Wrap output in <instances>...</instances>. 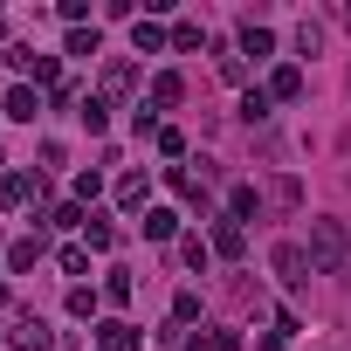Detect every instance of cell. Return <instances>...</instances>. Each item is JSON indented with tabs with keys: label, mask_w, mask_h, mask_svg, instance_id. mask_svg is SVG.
<instances>
[{
	"label": "cell",
	"mask_w": 351,
	"mask_h": 351,
	"mask_svg": "<svg viewBox=\"0 0 351 351\" xmlns=\"http://www.w3.org/2000/svg\"><path fill=\"white\" fill-rule=\"evenodd\" d=\"M351 262V234H344V221H310V269L317 276H337Z\"/></svg>",
	"instance_id": "obj_1"
},
{
	"label": "cell",
	"mask_w": 351,
	"mask_h": 351,
	"mask_svg": "<svg viewBox=\"0 0 351 351\" xmlns=\"http://www.w3.org/2000/svg\"><path fill=\"white\" fill-rule=\"evenodd\" d=\"M269 269H276V276H282L289 289L317 276V269H310V248H296V241H276V248H269Z\"/></svg>",
	"instance_id": "obj_2"
},
{
	"label": "cell",
	"mask_w": 351,
	"mask_h": 351,
	"mask_svg": "<svg viewBox=\"0 0 351 351\" xmlns=\"http://www.w3.org/2000/svg\"><path fill=\"white\" fill-rule=\"evenodd\" d=\"M8 69H21V76H35V83H62V62L56 56H35V49H8Z\"/></svg>",
	"instance_id": "obj_3"
},
{
	"label": "cell",
	"mask_w": 351,
	"mask_h": 351,
	"mask_svg": "<svg viewBox=\"0 0 351 351\" xmlns=\"http://www.w3.org/2000/svg\"><path fill=\"white\" fill-rule=\"evenodd\" d=\"M42 200V172H0V207H21Z\"/></svg>",
	"instance_id": "obj_4"
},
{
	"label": "cell",
	"mask_w": 351,
	"mask_h": 351,
	"mask_svg": "<svg viewBox=\"0 0 351 351\" xmlns=\"http://www.w3.org/2000/svg\"><path fill=\"white\" fill-rule=\"evenodd\" d=\"M97 351H138V324L104 317V324H97Z\"/></svg>",
	"instance_id": "obj_5"
},
{
	"label": "cell",
	"mask_w": 351,
	"mask_h": 351,
	"mask_svg": "<svg viewBox=\"0 0 351 351\" xmlns=\"http://www.w3.org/2000/svg\"><path fill=\"white\" fill-rule=\"evenodd\" d=\"M0 117H21V124H35V117H42V97H35L28 83H14L8 97H0Z\"/></svg>",
	"instance_id": "obj_6"
},
{
	"label": "cell",
	"mask_w": 351,
	"mask_h": 351,
	"mask_svg": "<svg viewBox=\"0 0 351 351\" xmlns=\"http://www.w3.org/2000/svg\"><path fill=\"white\" fill-rule=\"evenodd\" d=\"M207 248H214V255H241V248H248V228H241L234 214H221V221H214V241H207Z\"/></svg>",
	"instance_id": "obj_7"
},
{
	"label": "cell",
	"mask_w": 351,
	"mask_h": 351,
	"mask_svg": "<svg viewBox=\"0 0 351 351\" xmlns=\"http://www.w3.org/2000/svg\"><path fill=\"white\" fill-rule=\"evenodd\" d=\"M14 344H21V351H49V344H56V330H49L42 317H14Z\"/></svg>",
	"instance_id": "obj_8"
},
{
	"label": "cell",
	"mask_w": 351,
	"mask_h": 351,
	"mask_svg": "<svg viewBox=\"0 0 351 351\" xmlns=\"http://www.w3.org/2000/svg\"><path fill=\"white\" fill-rule=\"evenodd\" d=\"M269 97H276V104H289V97H303V69H296V62H282V69L269 76Z\"/></svg>",
	"instance_id": "obj_9"
},
{
	"label": "cell",
	"mask_w": 351,
	"mask_h": 351,
	"mask_svg": "<svg viewBox=\"0 0 351 351\" xmlns=\"http://www.w3.org/2000/svg\"><path fill=\"white\" fill-rule=\"evenodd\" d=\"M172 234H180V214H172V207H152V214H145V241H172Z\"/></svg>",
	"instance_id": "obj_10"
},
{
	"label": "cell",
	"mask_w": 351,
	"mask_h": 351,
	"mask_svg": "<svg viewBox=\"0 0 351 351\" xmlns=\"http://www.w3.org/2000/svg\"><path fill=\"white\" fill-rule=\"evenodd\" d=\"M131 83H138V69H131L124 56H117V62H104V97H124Z\"/></svg>",
	"instance_id": "obj_11"
},
{
	"label": "cell",
	"mask_w": 351,
	"mask_h": 351,
	"mask_svg": "<svg viewBox=\"0 0 351 351\" xmlns=\"http://www.w3.org/2000/svg\"><path fill=\"white\" fill-rule=\"evenodd\" d=\"M76 117H83V131H90V138H104V131H110V110H104V97H83V104H76Z\"/></svg>",
	"instance_id": "obj_12"
},
{
	"label": "cell",
	"mask_w": 351,
	"mask_h": 351,
	"mask_svg": "<svg viewBox=\"0 0 351 351\" xmlns=\"http://www.w3.org/2000/svg\"><path fill=\"white\" fill-rule=\"evenodd\" d=\"M83 241H90L97 255H110V248H117V228H110L104 214H90V221H83Z\"/></svg>",
	"instance_id": "obj_13"
},
{
	"label": "cell",
	"mask_w": 351,
	"mask_h": 351,
	"mask_svg": "<svg viewBox=\"0 0 351 351\" xmlns=\"http://www.w3.org/2000/svg\"><path fill=\"white\" fill-rule=\"evenodd\" d=\"M35 262H42V234H28V241H14V248H8V269H14V276H28Z\"/></svg>",
	"instance_id": "obj_14"
},
{
	"label": "cell",
	"mask_w": 351,
	"mask_h": 351,
	"mask_svg": "<svg viewBox=\"0 0 351 351\" xmlns=\"http://www.w3.org/2000/svg\"><path fill=\"white\" fill-rule=\"evenodd\" d=\"M180 97H186V83L172 76V69H165V76H152V104H158V110H172Z\"/></svg>",
	"instance_id": "obj_15"
},
{
	"label": "cell",
	"mask_w": 351,
	"mask_h": 351,
	"mask_svg": "<svg viewBox=\"0 0 351 351\" xmlns=\"http://www.w3.org/2000/svg\"><path fill=\"white\" fill-rule=\"evenodd\" d=\"M131 49H138V56H158V49H165V28H158V21H138V28H131Z\"/></svg>",
	"instance_id": "obj_16"
},
{
	"label": "cell",
	"mask_w": 351,
	"mask_h": 351,
	"mask_svg": "<svg viewBox=\"0 0 351 351\" xmlns=\"http://www.w3.org/2000/svg\"><path fill=\"white\" fill-rule=\"evenodd\" d=\"M241 56H255V62H262V56H276V35L248 21V28H241Z\"/></svg>",
	"instance_id": "obj_17"
},
{
	"label": "cell",
	"mask_w": 351,
	"mask_h": 351,
	"mask_svg": "<svg viewBox=\"0 0 351 351\" xmlns=\"http://www.w3.org/2000/svg\"><path fill=\"white\" fill-rule=\"evenodd\" d=\"M228 214H234V221H255V214H262V193H255V186H234V193H228Z\"/></svg>",
	"instance_id": "obj_18"
},
{
	"label": "cell",
	"mask_w": 351,
	"mask_h": 351,
	"mask_svg": "<svg viewBox=\"0 0 351 351\" xmlns=\"http://www.w3.org/2000/svg\"><path fill=\"white\" fill-rule=\"evenodd\" d=\"M42 221H49V228H83V221H90V207H76V200H62V207H49Z\"/></svg>",
	"instance_id": "obj_19"
},
{
	"label": "cell",
	"mask_w": 351,
	"mask_h": 351,
	"mask_svg": "<svg viewBox=\"0 0 351 351\" xmlns=\"http://www.w3.org/2000/svg\"><path fill=\"white\" fill-rule=\"evenodd\" d=\"M180 262H186V269H200V276H207V262H214V248H207V241H200V234H186V241H180Z\"/></svg>",
	"instance_id": "obj_20"
},
{
	"label": "cell",
	"mask_w": 351,
	"mask_h": 351,
	"mask_svg": "<svg viewBox=\"0 0 351 351\" xmlns=\"http://www.w3.org/2000/svg\"><path fill=\"white\" fill-rule=\"evenodd\" d=\"M117 207H145V172H124L117 180Z\"/></svg>",
	"instance_id": "obj_21"
},
{
	"label": "cell",
	"mask_w": 351,
	"mask_h": 351,
	"mask_svg": "<svg viewBox=\"0 0 351 351\" xmlns=\"http://www.w3.org/2000/svg\"><path fill=\"white\" fill-rule=\"evenodd\" d=\"M131 289H138L131 269H110V276H104V296H110V303H131Z\"/></svg>",
	"instance_id": "obj_22"
},
{
	"label": "cell",
	"mask_w": 351,
	"mask_h": 351,
	"mask_svg": "<svg viewBox=\"0 0 351 351\" xmlns=\"http://www.w3.org/2000/svg\"><path fill=\"white\" fill-rule=\"evenodd\" d=\"M62 56H97V28H69V42H62Z\"/></svg>",
	"instance_id": "obj_23"
},
{
	"label": "cell",
	"mask_w": 351,
	"mask_h": 351,
	"mask_svg": "<svg viewBox=\"0 0 351 351\" xmlns=\"http://www.w3.org/2000/svg\"><path fill=\"white\" fill-rule=\"evenodd\" d=\"M269 104H276L269 90H248V97H241V117H248V124H262V117H269Z\"/></svg>",
	"instance_id": "obj_24"
},
{
	"label": "cell",
	"mask_w": 351,
	"mask_h": 351,
	"mask_svg": "<svg viewBox=\"0 0 351 351\" xmlns=\"http://www.w3.org/2000/svg\"><path fill=\"white\" fill-rule=\"evenodd\" d=\"M69 317H97V289H90V282L69 289Z\"/></svg>",
	"instance_id": "obj_25"
},
{
	"label": "cell",
	"mask_w": 351,
	"mask_h": 351,
	"mask_svg": "<svg viewBox=\"0 0 351 351\" xmlns=\"http://www.w3.org/2000/svg\"><path fill=\"white\" fill-rule=\"evenodd\" d=\"M104 193V172H76V207H90Z\"/></svg>",
	"instance_id": "obj_26"
},
{
	"label": "cell",
	"mask_w": 351,
	"mask_h": 351,
	"mask_svg": "<svg viewBox=\"0 0 351 351\" xmlns=\"http://www.w3.org/2000/svg\"><path fill=\"white\" fill-rule=\"evenodd\" d=\"M193 317H200V296L180 289V296H172V324H193Z\"/></svg>",
	"instance_id": "obj_27"
},
{
	"label": "cell",
	"mask_w": 351,
	"mask_h": 351,
	"mask_svg": "<svg viewBox=\"0 0 351 351\" xmlns=\"http://www.w3.org/2000/svg\"><path fill=\"white\" fill-rule=\"evenodd\" d=\"M317 49H324V28L303 21V28H296V56H317Z\"/></svg>",
	"instance_id": "obj_28"
},
{
	"label": "cell",
	"mask_w": 351,
	"mask_h": 351,
	"mask_svg": "<svg viewBox=\"0 0 351 351\" xmlns=\"http://www.w3.org/2000/svg\"><path fill=\"white\" fill-rule=\"evenodd\" d=\"M172 49H180V56L200 49V21H180V28H172Z\"/></svg>",
	"instance_id": "obj_29"
},
{
	"label": "cell",
	"mask_w": 351,
	"mask_h": 351,
	"mask_svg": "<svg viewBox=\"0 0 351 351\" xmlns=\"http://www.w3.org/2000/svg\"><path fill=\"white\" fill-rule=\"evenodd\" d=\"M269 200H276V207H296V200H303V186H296V180H276V186H269Z\"/></svg>",
	"instance_id": "obj_30"
},
{
	"label": "cell",
	"mask_w": 351,
	"mask_h": 351,
	"mask_svg": "<svg viewBox=\"0 0 351 351\" xmlns=\"http://www.w3.org/2000/svg\"><path fill=\"white\" fill-rule=\"evenodd\" d=\"M62 21H69V28H83V21H90V0H62ZM90 28H97V21H90Z\"/></svg>",
	"instance_id": "obj_31"
},
{
	"label": "cell",
	"mask_w": 351,
	"mask_h": 351,
	"mask_svg": "<svg viewBox=\"0 0 351 351\" xmlns=\"http://www.w3.org/2000/svg\"><path fill=\"white\" fill-rule=\"evenodd\" d=\"M62 276H90V255L83 248H62Z\"/></svg>",
	"instance_id": "obj_32"
},
{
	"label": "cell",
	"mask_w": 351,
	"mask_h": 351,
	"mask_svg": "<svg viewBox=\"0 0 351 351\" xmlns=\"http://www.w3.org/2000/svg\"><path fill=\"white\" fill-rule=\"evenodd\" d=\"M207 351H241V337L234 330H207Z\"/></svg>",
	"instance_id": "obj_33"
},
{
	"label": "cell",
	"mask_w": 351,
	"mask_h": 351,
	"mask_svg": "<svg viewBox=\"0 0 351 351\" xmlns=\"http://www.w3.org/2000/svg\"><path fill=\"white\" fill-rule=\"evenodd\" d=\"M0 310H8V282H0Z\"/></svg>",
	"instance_id": "obj_34"
},
{
	"label": "cell",
	"mask_w": 351,
	"mask_h": 351,
	"mask_svg": "<svg viewBox=\"0 0 351 351\" xmlns=\"http://www.w3.org/2000/svg\"><path fill=\"white\" fill-rule=\"evenodd\" d=\"M344 28H351V8H344Z\"/></svg>",
	"instance_id": "obj_35"
},
{
	"label": "cell",
	"mask_w": 351,
	"mask_h": 351,
	"mask_svg": "<svg viewBox=\"0 0 351 351\" xmlns=\"http://www.w3.org/2000/svg\"><path fill=\"white\" fill-rule=\"evenodd\" d=\"M0 262H8V248H0Z\"/></svg>",
	"instance_id": "obj_36"
}]
</instances>
